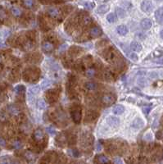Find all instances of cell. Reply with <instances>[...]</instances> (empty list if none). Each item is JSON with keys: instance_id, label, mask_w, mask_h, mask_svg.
<instances>
[{"instance_id": "f907efd6", "label": "cell", "mask_w": 163, "mask_h": 164, "mask_svg": "<svg viewBox=\"0 0 163 164\" xmlns=\"http://www.w3.org/2000/svg\"><path fill=\"white\" fill-rule=\"evenodd\" d=\"M149 76L151 78H157V76H158V74H157V72H156V71H152V72L150 73Z\"/></svg>"}, {"instance_id": "3957f363", "label": "cell", "mask_w": 163, "mask_h": 164, "mask_svg": "<svg viewBox=\"0 0 163 164\" xmlns=\"http://www.w3.org/2000/svg\"><path fill=\"white\" fill-rule=\"evenodd\" d=\"M71 118L74 121L76 124H80L82 119V113H81V107H76L71 110Z\"/></svg>"}, {"instance_id": "db71d44e", "label": "cell", "mask_w": 163, "mask_h": 164, "mask_svg": "<svg viewBox=\"0 0 163 164\" xmlns=\"http://www.w3.org/2000/svg\"><path fill=\"white\" fill-rule=\"evenodd\" d=\"M49 84H50V83H49V81L48 80H44L43 81V83H42V85H44V86H43V88H46V87L48 86Z\"/></svg>"}, {"instance_id": "7402d4cb", "label": "cell", "mask_w": 163, "mask_h": 164, "mask_svg": "<svg viewBox=\"0 0 163 164\" xmlns=\"http://www.w3.org/2000/svg\"><path fill=\"white\" fill-rule=\"evenodd\" d=\"M85 88L89 91H93L97 89V85L93 81H87L85 84Z\"/></svg>"}, {"instance_id": "d6986e66", "label": "cell", "mask_w": 163, "mask_h": 164, "mask_svg": "<svg viewBox=\"0 0 163 164\" xmlns=\"http://www.w3.org/2000/svg\"><path fill=\"white\" fill-rule=\"evenodd\" d=\"M8 112L11 115L17 116V115H18L20 113V109L15 105H9L8 107Z\"/></svg>"}, {"instance_id": "ffe728a7", "label": "cell", "mask_w": 163, "mask_h": 164, "mask_svg": "<svg viewBox=\"0 0 163 164\" xmlns=\"http://www.w3.org/2000/svg\"><path fill=\"white\" fill-rule=\"evenodd\" d=\"M130 49L134 52H140L142 50V45L138 41H132L130 44Z\"/></svg>"}, {"instance_id": "7dc6e473", "label": "cell", "mask_w": 163, "mask_h": 164, "mask_svg": "<svg viewBox=\"0 0 163 164\" xmlns=\"http://www.w3.org/2000/svg\"><path fill=\"white\" fill-rule=\"evenodd\" d=\"M162 54H163V51H161L160 49H157L154 52V56H155V57H157V58L161 57Z\"/></svg>"}, {"instance_id": "484cf974", "label": "cell", "mask_w": 163, "mask_h": 164, "mask_svg": "<svg viewBox=\"0 0 163 164\" xmlns=\"http://www.w3.org/2000/svg\"><path fill=\"white\" fill-rule=\"evenodd\" d=\"M11 12L15 17H20L22 14V10L17 7H12V9H11Z\"/></svg>"}, {"instance_id": "8992f818", "label": "cell", "mask_w": 163, "mask_h": 164, "mask_svg": "<svg viewBox=\"0 0 163 164\" xmlns=\"http://www.w3.org/2000/svg\"><path fill=\"white\" fill-rule=\"evenodd\" d=\"M55 47H54V44H52L51 41H44L42 44V50L44 51V53H51L53 52Z\"/></svg>"}, {"instance_id": "277c9868", "label": "cell", "mask_w": 163, "mask_h": 164, "mask_svg": "<svg viewBox=\"0 0 163 164\" xmlns=\"http://www.w3.org/2000/svg\"><path fill=\"white\" fill-rule=\"evenodd\" d=\"M53 118L56 123L58 124H64L66 121V116L64 113V112L61 110H57L53 113Z\"/></svg>"}, {"instance_id": "94428289", "label": "cell", "mask_w": 163, "mask_h": 164, "mask_svg": "<svg viewBox=\"0 0 163 164\" xmlns=\"http://www.w3.org/2000/svg\"><path fill=\"white\" fill-rule=\"evenodd\" d=\"M161 136L163 137V131H162V132H161Z\"/></svg>"}, {"instance_id": "836d02e7", "label": "cell", "mask_w": 163, "mask_h": 164, "mask_svg": "<svg viewBox=\"0 0 163 164\" xmlns=\"http://www.w3.org/2000/svg\"><path fill=\"white\" fill-rule=\"evenodd\" d=\"M25 90V87L23 85H18L15 87V92L17 94H22Z\"/></svg>"}, {"instance_id": "74e56055", "label": "cell", "mask_w": 163, "mask_h": 164, "mask_svg": "<svg viewBox=\"0 0 163 164\" xmlns=\"http://www.w3.org/2000/svg\"><path fill=\"white\" fill-rule=\"evenodd\" d=\"M81 49L79 47H76V46H73V47L71 49V54L72 55H77L80 53Z\"/></svg>"}, {"instance_id": "680465c9", "label": "cell", "mask_w": 163, "mask_h": 164, "mask_svg": "<svg viewBox=\"0 0 163 164\" xmlns=\"http://www.w3.org/2000/svg\"><path fill=\"white\" fill-rule=\"evenodd\" d=\"M160 36H161V38L163 39V30H161V32H160Z\"/></svg>"}, {"instance_id": "b9f144b4", "label": "cell", "mask_w": 163, "mask_h": 164, "mask_svg": "<svg viewBox=\"0 0 163 164\" xmlns=\"http://www.w3.org/2000/svg\"><path fill=\"white\" fill-rule=\"evenodd\" d=\"M135 36L137 39H139L140 40H143L146 38V35L143 32H138V33H136Z\"/></svg>"}, {"instance_id": "ee69618b", "label": "cell", "mask_w": 163, "mask_h": 164, "mask_svg": "<svg viewBox=\"0 0 163 164\" xmlns=\"http://www.w3.org/2000/svg\"><path fill=\"white\" fill-rule=\"evenodd\" d=\"M46 131H47V132H48V133H49V134H50L51 135H55V133H56V131H55L54 128H52V127H51V126L47 128Z\"/></svg>"}, {"instance_id": "44dd1931", "label": "cell", "mask_w": 163, "mask_h": 164, "mask_svg": "<svg viewBox=\"0 0 163 164\" xmlns=\"http://www.w3.org/2000/svg\"><path fill=\"white\" fill-rule=\"evenodd\" d=\"M103 77L105 80H107V81H112V80H114L113 73L112 72V71H110L109 70L104 71V72L103 73Z\"/></svg>"}, {"instance_id": "f1b7e54d", "label": "cell", "mask_w": 163, "mask_h": 164, "mask_svg": "<svg viewBox=\"0 0 163 164\" xmlns=\"http://www.w3.org/2000/svg\"><path fill=\"white\" fill-rule=\"evenodd\" d=\"M96 74V71H95V69L94 68H89L86 70L85 71V76H87V77H89V78H91V77H93L94 76H95Z\"/></svg>"}, {"instance_id": "7bdbcfd3", "label": "cell", "mask_w": 163, "mask_h": 164, "mask_svg": "<svg viewBox=\"0 0 163 164\" xmlns=\"http://www.w3.org/2000/svg\"><path fill=\"white\" fill-rule=\"evenodd\" d=\"M76 142V136L75 135H71L69 136V144L70 145H75Z\"/></svg>"}, {"instance_id": "e0dca14e", "label": "cell", "mask_w": 163, "mask_h": 164, "mask_svg": "<svg viewBox=\"0 0 163 164\" xmlns=\"http://www.w3.org/2000/svg\"><path fill=\"white\" fill-rule=\"evenodd\" d=\"M125 107L120 104L116 105L112 107V112L115 115H121L125 112Z\"/></svg>"}, {"instance_id": "4fadbf2b", "label": "cell", "mask_w": 163, "mask_h": 164, "mask_svg": "<svg viewBox=\"0 0 163 164\" xmlns=\"http://www.w3.org/2000/svg\"><path fill=\"white\" fill-rule=\"evenodd\" d=\"M66 136L65 135V134L63 133H61L56 138V143L58 145V146L60 147H64L66 143Z\"/></svg>"}, {"instance_id": "d590c367", "label": "cell", "mask_w": 163, "mask_h": 164, "mask_svg": "<svg viewBox=\"0 0 163 164\" xmlns=\"http://www.w3.org/2000/svg\"><path fill=\"white\" fill-rule=\"evenodd\" d=\"M68 152H69L70 154H71L72 157H74V158H79V157L80 156V152H79L77 149H76V148H72V149L68 150Z\"/></svg>"}, {"instance_id": "9f6ffc18", "label": "cell", "mask_w": 163, "mask_h": 164, "mask_svg": "<svg viewBox=\"0 0 163 164\" xmlns=\"http://www.w3.org/2000/svg\"><path fill=\"white\" fill-rule=\"evenodd\" d=\"M155 63H159V64L163 63V58H158L157 60H156V61H155Z\"/></svg>"}, {"instance_id": "f5cc1de1", "label": "cell", "mask_w": 163, "mask_h": 164, "mask_svg": "<svg viewBox=\"0 0 163 164\" xmlns=\"http://www.w3.org/2000/svg\"><path fill=\"white\" fill-rule=\"evenodd\" d=\"M123 161L120 159V158H115L114 161H113V163H116V164H118V163H122Z\"/></svg>"}, {"instance_id": "ac0fdd59", "label": "cell", "mask_w": 163, "mask_h": 164, "mask_svg": "<svg viewBox=\"0 0 163 164\" xmlns=\"http://www.w3.org/2000/svg\"><path fill=\"white\" fill-rule=\"evenodd\" d=\"M117 31L120 35L125 36V35H126L128 33V27L125 25H120L117 28Z\"/></svg>"}, {"instance_id": "7c38bea8", "label": "cell", "mask_w": 163, "mask_h": 164, "mask_svg": "<svg viewBox=\"0 0 163 164\" xmlns=\"http://www.w3.org/2000/svg\"><path fill=\"white\" fill-rule=\"evenodd\" d=\"M107 123L112 127H117L120 125V119L118 117L110 116L107 118Z\"/></svg>"}, {"instance_id": "816d5d0a", "label": "cell", "mask_w": 163, "mask_h": 164, "mask_svg": "<svg viewBox=\"0 0 163 164\" xmlns=\"http://www.w3.org/2000/svg\"><path fill=\"white\" fill-rule=\"evenodd\" d=\"M122 6L124 7V8H130L131 7V4L130 3H128V2H124L123 3H122Z\"/></svg>"}, {"instance_id": "d4e9b609", "label": "cell", "mask_w": 163, "mask_h": 164, "mask_svg": "<svg viewBox=\"0 0 163 164\" xmlns=\"http://www.w3.org/2000/svg\"><path fill=\"white\" fill-rule=\"evenodd\" d=\"M116 13H117V15L120 18H124L126 16V12L123 8L118 7L116 8Z\"/></svg>"}, {"instance_id": "681fc988", "label": "cell", "mask_w": 163, "mask_h": 164, "mask_svg": "<svg viewBox=\"0 0 163 164\" xmlns=\"http://www.w3.org/2000/svg\"><path fill=\"white\" fill-rule=\"evenodd\" d=\"M143 110H144V112L145 114H148V112H150V110H151V106H146V107H144V108H143Z\"/></svg>"}, {"instance_id": "4dcf8cb0", "label": "cell", "mask_w": 163, "mask_h": 164, "mask_svg": "<svg viewBox=\"0 0 163 164\" xmlns=\"http://www.w3.org/2000/svg\"><path fill=\"white\" fill-rule=\"evenodd\" d=\"M82 22L85 25H89L93 22V19L89 16H84L82 18Z\"/></svg>"}, {"instance_id": "11a10c76", "label": "cell", "mask_w": 163, "mask_h": 164, "mask_svg": "<svg viewBox=\"0 0 163 164\" xmlns=\"http://www.w3.org/2000/svg\"><path fill=\"white\" fill-rule=\"evenodd\" d=\"M6 145V141H5L4 139H3V138H0V146H5Z\"/></svg>"}, {"instance_id": "e575fe53", "label": "cell", "mask_w": 163, "mask_h": 164, "mask_svg": "<svg viewBox=\"0 0 163 164\" xmlns=\"http://www.w3.org/2000/svg\"><path fill=\"white\" fill-rule=\"evenodd\" d=\"M12 147L14 148H16V149H20V148H22V143L21 140H16L13 141L12 143Z\"/></svg>"}, {"instance_id": "8d00e7d4", "label": "cell", "mask_w": 163, "mask_h": 164, "mask_svg": "<svg viewBox=\"0 0 163 164\" xmlns=\"http://www.w3.org/2000/svg\"><path fill=\"white\" fill-rule=\"evenodd\" d=\"M138 84H139L140 86L145 87L148 84V80H147V79H145L144 77H140V78H139V80H138Z\"/></svg>"}, {"instance_id": "c3c4849f", "label": "cell", "mask_w": 163, "mask_h": 164, "mask_svg": "<svg viewBox=\"0 0 163 164\" xmlns=\"http://www.w3.org/2000/svg\"><path fill=\"white\" fill-rule=\"evenodd\" d=\"M8 157H3L1 158V160H0V162H2V163H10V162H12V161H10L9 159H8Z\"/></svg>"}, {"instance_id": "9a60e30c", "label": "cell", "mask_w": 163, "mask_h": 164, "mask_svg": "<svg viewBox=\"0 0 163 164\" xmlns=\"http://www.w3.org/2000/svg\"><path fill=\"white\" fill-rule=\"evenodd\" d=\"M144 126V121L143 119L139 118V117H138V118H135L132 124H131V126H132L133 128H135V129H140V128H142Z\"/></svg>"}, {"instance_id": "91938a15", "label": "cell", "mask_w": 163, "mask_h": 164, "mask_svg": "<svg viewBox=\"0 0 163 164\" xmlns=\"http://www.w3.org/2000/svg\"><path fill=\"white\" fill-rule=\"evenodd\" d=\"M156 1H157V2H161V1H162V0H156Z\"/></svg>"}, {"instance_id": "2e32d148", "label": "cell", "mask_w": 163, "mask_h": 164, "mask_svg": "<svg viewBox=\"0 0 163 164\" xmlns=\"http://www.w3.org/2000/svg\"><path fill=\"white\" fill-rule=\"evenodd\" d=\"M152 23L151 22V20L148 18H144L140 22V26L144 30H149L152 27Z\"/></svg>"}, {"instance_id": "ba28073f", "label": "cell", "mask_w": 163, "mask_h": 164, "mask_svg": "<svg viewBox=\"0 0 163 164\" xmlns=\"http://www.w3.org/2000/svg\"><path fill=\"white\" fill-rule=\"evenodd\" d=\"M103 35V30L98 26H93L89 30V35L91 38H98Z\"/></svg>"}, {"instance_id": "be15d7a7", "label": "cell", "mask_w": 163, "mask_h": 164, "mask_svg": "<svg viewBox=\"0 0 163 164\" xmlns=\"http://www.w3.org/2000/svg\"><path fill=\"white\" fill-rule=\"evenodd\" d=\"M104 1H105V2H107V0H104Z\"/></svg>"}, {"instance_id": "6da1fadb", "label": "cell", "mask_w": 163, "mask_h": 164, "mask_svg": "<svg viewBox=\"0 0 163 164\" xmlns=\"http://www.w3.org/2000/svg\"><path fill=\"white\" fill-rule=\"evenodd\" d=\"M39 76H40V71L39 68L30 67L24 71L23 78L25 81L33 83V82H35L39 80Z\"/></svg>"}, {"instance_id": "f546056e", "label": "cell", "mask_w": 163, "mask_h": 164, "mask_svg": "<svg viewBox=\"0 0 163 164\" xmlns=\"http://www.w3.org/2000/svg\"><path fill=\"white\" fill-rule=\"evenodd\" d=\"M6 18H7L6 11H5V9L2 6H0V22H4Z\"/></svg>"}, {"instance_id": "cb8c5ba5", "label": "cell", "mask_w": 163, "mask_h": 164, "mask_svg": "<svg viewBox=\"0 0 163 164\" xmlns=\"http://www.w3.org/2000/svg\"><path fill=\"white\" fill-rule=\"evenodd\" d=\"M109 11V6L107 4H103V5H100L98 9H97V12L99 13V14H104L106 13Z\"/></svg>"}, {"instance_id": "d6a6232c", "label": "cell", "mask_w": 163, "mask_h": 164, "mask_svg": "<svg viewBox=\"0 0 163 164\" xmlns=\"http://www.w3.org/2000/svg\"><path fill=\"white\" fill-rule=\"evenodd\" d=\"M23 4L25 8H32L35 4V2H34V0H23Z\"/></svg>"}, {"instance_id": "1f68e13d", "label": "cell", "mask_w": 163, "mask_h": 164, "mask_svg": "<svg viewBox=\"0 0 163 164\" xmlns=\"http://www.w3.org/2000/svg\"><path fill=\"white\" fill-rule=\"evenodd\" d=\"M97 159H98V162L99 163H103H103H109L110 162L108 158L106 156H104V155H99V156H98Z\"/></svg>"}, {"instance_id": "4316f807", "label": "cell", "mask_w": 163, "mask_h": 164, "mask_svg": "<svg viewBox=\"0 0 163 164\" xmlns=\"http://www.w3.org/2000/svg\"><path fill=\"white\" fill-rule=\"evenodd\" d=\"M25 158V159H27L29 161H34L35 159V154L33 153V152H31V151H26L25 153V154H24Z\"/></svg>"}, {"instance_id": "ab89813d", "label": "cell", "mask_w": 163, "mask_h": 164, "mask_svg": "<svg viewBox=\"0 0 163 164\" xmlns=\"http://www.w3.org/2000/svg\"><path fill=\"white\" fill-rule=\"evenodd\" d=\"M129 55V57L131 60H133L134 62H137L139 60V57H138V55L134 53H128Z\"/></svg>"}, {"instance_id": "8fae6325", "label": "cell", "mask_w": 163, "mask_h": 164, "mask_svg": "<svg viewBox=\"0 0 163 164\" xmlns=\"http://www.w3.org/2000/svg\"><path fill=\"white\" fill-rule=\"evenodd\" d=\"M98 117V113L94 111H89L85 116V122H92Z\"/></svg>"}, {"instance_id": "7a4b0ae2", "label": "cell", "mask_w": 163, "mask_h": 164, "mask_svg": "<svg viewBox=\"0 0 163 164\" xmlns=\"http://www.w3.org/2000/svg\"><path fill=\"white\" fill-rule=\"evenodd\" d=\"M59 90L57 89H51L49 90L45 94V98L49 104H53V102H57L59 98Z\"/></svg>"}, {"instance_id": "5b68a950", "label": "cell", "mask_w": 163, "mask_h": 164, "mask_svg": "<svg viewBox=\"0 0 163 164\" xmlns=\"http://www.w3.org/2000/svg\"><path fill=\"white\" fill-rule=\"evenodd\" d=\"M101 100H102V102H103V105L110 106V105L114 104L116 99L112 94H105L103 95Z\"/></svg>"}, {"instance_id": "603a6c76", "label": "cell", "mask_w": 163, "mask_h": 164, "mask_svg": "<svg viewBox=\"0 0 163 164\" xmlns=\"http://www.w3.org/2000/svg\"><path fill=\"white\" fill-rule=\"evenodd\" d=\"M36 105H37V107L40 110H44L47 107V102L44 99H39L36 102Z\"/></svg>"}, {"instance_id": "60d3db41", "label": "cell", "mask_w": 163, "mask_h": 164, "mask_svg": "<svg viewBox=\"0 0 163 164\" xmlns=\"http://www.w3.org/2000/svg\"><path fill=\"white\" fill-rule=\"evenodd\" d=\"M30 90L32 92L33 94H38L39 90H40V88H39V85H35L33 87H31V88L30 89Z\"/></svg>"}, {"instance_id": "52a82bcc", "label": "cell", "mask_w": 163, "mask_h": 164, "mask_svg": "<svg viewBox=\"0 0 163 164\" xmlns=\"http://www.w3.org/2000/svg\"><path fill=\"white\" fill-rule=\"evenodd\" d=\"M153 9V4L150 0H144L141 3V10L144 12H150Z\"/></svg>"}, {"instance_id": "6f0895ef", "label": "cell", "mask_w": 163, "mask_h": 164, "mask_svg": "<svg viewBox=\"0 0 163 164\" xmlns=\"http://www.w3.org/2000/svg\"><path fill=\"white\" fill-rule=\"evenodd\" d=\"M101 149H102V145L99 143H98L97 144V150L98 151H100Z\"/></svg>"}, {"instance_id": "f35d334b", "label": "cell", "mask_w": 163, "mask_h": 164, "mask_svg": "<svg viewBox=\"0 0 163 164\" xmlns=\"http://www.w3.org/2000/svg\"><path fill=\"white\" fill-rule=\"evenodd\" d=\"M84 5H85V7L87 9H89V10L93 9V8L95 7V4H94V3H93V2H85L84 3Z\"/></svg>"}, {"instance_id": "30bf717a", "label": "cell", "mask_w": 163, "mask_h": 164, "mask_svg": "<svg viewBox=\"0 0 163 164\" xmlns=\"http://www.w3.org/2000/svg\"><path fill=\"white\" fill-rule=\"evenodd\" d=\"M47 13L48 15L53 19H57L61 15V12L59 11L58 8H49L48 10H47Z\"/></svg>"}, {"instance_id": "5bb4252c", "label": "cell", "mask_w": 163, "mask_h": 164, "mask_svg": "<svg viewBox=\"0 0 163 164\" xmlns=\"http://www.w3.org/2000/svg\"><path fill=\"white\" fill-rule=\"evenodd\" d=\"M155 18L158 24L163 25V8H160L155 12Z\"/></svg>"}, {"instance_id": "bcb514c9", "label": "cell", "mask_w": 163, "mask_h": 164, "mask_svg": "<svg viewBox=\"0 0 163 164\" xmlns=\"http://www.w3.org/2000/svg\"><path fill=\"white\" fill-rule=\"evenodd\" d=\"M67 49V44H62L61 45L60 47H59V52L60 53H62V52H64V51Z\"/></svg>"}, {"instance_id": "83f0119b", "label": "cell", "mask_w": 163, "mask_h": 164, "mask_svg": "<svg viewBox=\"0 0 163 164\" xmlns=\"http://www.w3.org/2000/svg\"><path fill=\"white\" fill-rule=\"evenodd\" d=\"M107 20L109 23H113L117 20V17L113 12H110L107 15Z\"/></svg>"}, {"instance_id": "6125c7cd", "label": "cell", "mask_w": 163, "mask_h": 164, "mask_svg": "<svg viewBox=\"0 0 163 164\" xmlns=\"http://www.w3.org/2000/svg\"><path fill=\"white\" fill-rule=\"evenodd\" d=\"M1 61H2V58H1V57H0V63H1Z\"/></svg>"}, {"instance_id": "9c48e42d", "label": "cell", "mask_w": 163, "mask_h": 164, "mask_svg": "<svg viewBox=\"0 0 163 164\" xmlns=\"http://www.w3.org/2000/svg\"><path fill=\"white\" fill-rule=\"evenodd\" d=\"M44 132L41 129H37L33 134V139L36 143H41L42 141L44 140Z\"/></svg>"}, {"instance_id": "f6af8a7d", "label": "cell", "mask_w": 163, "mask_h": 164, "mask_svg": "<svg viewBox=\"0 0 163 164\" xmlns=\"http://www.w3.org/2000/svg\"><path fill=\"white\" fill-rule=\"evenodd\" d=\"M152 135L151 134V133H147V134L144 135V140H147V141H151L152 140Z\"/></svg>"}]
</instances>
